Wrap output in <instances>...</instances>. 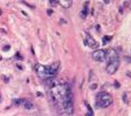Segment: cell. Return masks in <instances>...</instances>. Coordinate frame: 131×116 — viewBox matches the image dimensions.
<instances>
[{"label": "cell", "instance_id": "5", "mask_svg": "<svg viewBox=\"0 0 131 116\" xmlns=\"http://www.w3.org/2000/svg\"><path fill=\"white\" fill-rule=\"evenodd\" d=\"M106 55H107L106 51H105V50H101V49H98V50H95L93 52V54H92L94 61H96V62H103V61H105V59H106Z\"/></svg>", "mask_w": 131, "mask_h": 116}, {"label": "cell", "instance_id": "8", "mask_svg": "<svg viewBox=\"0 0 131 116\" xmlns=\"http://www.w3.org/2000/svg\"><path fill=\"white\" fill-rule=\"evenodd\" d=\"M58 5L62 6L63 8H70L72 6V1H70V0H61V1H58Z\"/></svg>", "mask_w": 131, "mask_h": 116}, {"label": "cell", "instance_id": "1", "mask_svg": "<svg viewBox=\"0 0 131 116\" xmlns=\"http://www.w3.org/2000/svg\"><path fill=\"white\" fill-rule=\"evenodd\" d=\"M51 96L53 104L61 113L70 116L74 114L72 92L67 83H58L51 88Z\"/></svg>", "mask_w": 131, "mask_h": 116}, {"label": "cell", "instance_id": "9", "mask_svg": "<svg viewBox=\"0 0 131 116\" xmlns=\"http://www.w3.org/2000/svg\"><path fill=\"white\" fill-rule=\"evenodd\" d=\"M21 105L24 106V108H26V109H32V108H33L32 101H30V100H27V99H23Z\"/></svg>", "mask_w": 131, "mask_h": 116}, {"label": "cell", "instance_id": "4", "mask_svg": "<svg viewBox=\"0 0 131 116\" xmlns=\"http://www.w3.org/2000/svg\"><path fill=\"white\" fill-rule=\"evenodd\" d=\"M35 71H36L37 76L43 80L53 79V77L51 76L50 71H49L48 66H42V64H36V66H35Z\"/></svg>", "mask_w": 131, "mask_h": 116}, {"label": "cell", "instance_id": "15", "mask_svg": "<svg viewBox=\"0 0 131 116\" xmlns=\"http://www.w3.org/2000/svg\"><path fill=\"white\" fill-rule=\"evenodd\" d=\"M0 100H1V98H0Z\"/></svg>", "mask_w": 131, "mask_h": 116}, {"label": "cell", "instance_id": "11", "mask_svg": "<svg viewBox=\"0 0 131 116\" xmlns=\"http://www.w3.org/2000/svg\"><path fill=\"white\" fill-rule=\"evenodd\" d=\"M110 38H111V37H104V40H103V41H104V43H103V44H106V41H109Z\"/></svg>", "mask_w": 131, "mask_h": 116}, {"label": "cell", "instance_id": "13", "mask_svg": "<svg viewBox=\"0 0 131 116\" xmlns=\"http://www.w3.org/2000/svg\"><path fill=\"white\" fill-rule=\"evenodd\" d=\"M3 50H9V45H8V46H5V48H3Z\"/></svg>", "mask_w": 131, "mask_h": 116}, {"label": "cell", "instance_id": "10", "mask_svg": "<svg viewBox=\"0 0 131 116\" xmlns=\"http://www.w3.org/2000/svg\"><path fill=\"white\" fill-rule=\"evenodd\" d=\"M87 5H88V2H86V3H85L83 11L80 13V17H81V18H86V16H87V13H88V8H87Z\"/></svg>", "mask_w": 131, "mask_h": 116}, {"label": "cell", "instance_id": "14", "mask_svg": "<svg viewBox=\"0 0 131 116\" xmlns=\"http://www.w3.org/2000/svg\"><path fill=\"white\" fill-rule=\"evenodd\" d=\"M48 14H49V15H51V14H52V10H51V9H49V10H48Z\"/></svg>", "mask_w": 131, "mask_h": 116}, {"label": "cell", "instance_id": "2", "mask_svg": "<svg viewBox=\"0 0 131 116\" xmlns=\"http://www.w3.org/2000/svg\"><path fill=\"white\" fill-rule=\"evenodd\" d=\"M119 66H120V58H119L118 53L112 51L106 66V72L109 74H114L116 72V70L119 69Z\"/></svg>", "mask_w": 131, "mask_h": 116}, {"label": "cell", "instance_id": "6", "mask_svg": "<svg viewBox=\"0 0 131 116\" xmlns=\"http://www.w3.org/2000/svg\"><path fill=\"white\" fill-rule=\"evenodd\" d=\"M86 44L92 49H96L98 46V43L94 40V37L92 35H87V37H86Z\"/></svg>", "mask_w": 131, "mask_h": 116}, {"label": "cell", "instance_id": "7", "mask_svg": "<svg viewBox=\"0 0 131 116\" xmlns=\"http://www.w3.org/2000/svg\"><path fill=\"white\" fill-rule=\"evenodd\" d=\"M59 66H60V62H59V61H56V62H54V64L48 66L49 71H50V73H51V76H52V77L56 76V73L58 72V70H59Z\"/></svg>", "mask_w": 131, "mask_h": 116}, {"label": "cell", "instance_id": "12", "mask_svg": "<svg viewBox=\"0 0 131 116\" xmlns=\"http://www.w3.org/2000/svg\"><path fill=\"white\" fill-rule=\"evenodd\" d=\"M50 3L52 6H56V5H58V1H50Z\"/></svg>", "mask_w": 131, "mask_h": 116}, {"label": "cell", "instance_id": "3", "mask_svg": "<svg viewBox=\"0 0 131 116\" xmlns=\"http://www.w3.org/2000/svg\"><path fill=\"white\" fill-rule=\"evenodd\" d=\"M113 103V98L110 94H107L105 91H102L97 95L96 98V104L98 107L101 108H107L109 106H111Z\"/></svg>", "mask_w": 131, "mask_h": 116}]
</instances>
